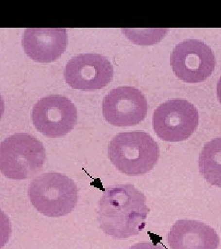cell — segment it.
<instances>
[{"mask_svg": "<svg viewBox=\"0 0 221 249\" xmlns=\"http://www.w3.org/2000/svg\"><path fill=\"white\" fill-rule=\"evenodd\" d=\"M149 211L140 190L133 185H119L105 189L99 203L98 221L106 234L125 239L143 231Z\"/></svg>", "mask_w": 221, "mask_h": 249, "instance_id": "6da1fadb", "label": "cell"}, {"mask_svg": "<svg viewBox=\"0 0 221 249\" xmlns=\"http://www.w3.org/2000/svg\"><path fill=\"white\" fill-rule=\"evenodd\" d=\"M4 110H5V104H4V101H3L2 96L0 95V119H1V117H2L3 114H4Z\"/></svg>", "mask_w": 221, "mask_h": 249, "instance_id": "2e32d148", "label": "cell"}, {"mask_svg": "<svg viewBox=\"0 0 221 249\" xmlns=\"http://www.w3.org/2000/svg\"><path fill=\"white\" fill-rule=\"evenodd\" d=\"M68 36L63 28H28L22 44L27 55L36 62H53L65 52Z\"/></svg>", "mask_w": 221, "mask_h": 249, "instance_id": "30bf717a", "label": "cell"}, {"mask_svg": "<svg viewBox=\"0 0 221 249\" xmlns=\"http://www.w3.org/2000/svg\"><path fill=\"white\" fill-rule=\"evenodd\" d=\"M198 123L196 107L184 99H171L161 104L152 117L153 128L159 139L171 142L189 139Z\"/></svg>", "mask_w": 221, "mask_h": 249, "instance_id": "5b68a950", "label": "cell"}, {"mask_svg": "<svg viewBox=\"0 0 221 249\" xmlns=\"http://www.w3.org/2000/svg\"><path fill=\"white\" fill-rule=\"evenodd\" d=\"M32 119L36 129L51 138L63 137L74 128L78 111L70 100L61 95L40 99L33 108Z\"/></svg>", "mask_w": 221, "mask_h": 249, "instance_id": "52a82bcc", "label": "cell"}, {"mask_svg": "<svg viewBox=\"0 0 221 249\" xmlns=\"http://www.w3.org/2000/svg\"><path fill=\"white\" fill-rule=\"evenodd\" d=\"M198 166L208 183L221 187V138H216L204 146L199 155Z\"/></svg>", "mask_w": 221, "mask_h": 249, "instance_id": "7c38bea8", "label": "cell"}, {"mask_svg": "<svg viewBox=\"0 0 221 249\" xmlns=\"http://www.w3.org/2000/svg\"><path fill=\"white\" fill-rule=\"evenodd\" d=\"M11 235V224L8 215L0 209V249L7 245Z\"/></svg>", "mask_w": 221, "mask_h": 249, "instance_id": "4fadbf2b", "label": "cell"}, {"mask_svg": "<svg viewBox=\"0 0 221 249\" xmlns=\"http://www.w3.org/2000/svg\"><path fill=\"white\" fill-rule=\"evenodd\" d=\"M171 249H217L220 238L215 229L195 220H179L167 236Z\"/></svg>", "mask_w": 221, "mask_h": 249, "instance_id": "8fae6325", "label": "cell"}, {"mask_svg": "<svg viewBox=\"0 0 221 249\" xmlns=\"http://www.w3.org/2000/svg\"><path fill=\"white\" fill-rule=\"evenodd\" d=\"M148 112V102L141 91L132 86L112 89L102 102V114L110 124L131 126L139 124Z\"/></svg>", "mask_w": 221, "mask_h": 249, "instance_id": "9c48e42d", "label": "cell"}, {"mask_svg": "<svg viewBox=\"0 0 221 249\" xmlns=\"http://www.w3.org/2000/svg\"><path fill=\"white\" fill-rule=\"evenodd\" d=\"M114 76V68L106 57L97 53H82L68 62L64 77L73 89L95 90L108 85Z\"/></svg>", "mask_w": 221, "mask_h": 249, "instance_id": "ba28073f", "label": "cell"}, {"mask_svg": "<svg viewBox=\"0 0 221 249\" xmlns=\"http://www.w3.org/2000/svg\"><path fill=\"white\" fill-rule=\"evenodd\" d=\"M44 160V146L33 135L14 134L0 143V171L9 179L34 177L42 170Z\"/></svg>", "mask_w": 221, "mask_h": 249, "instance_id": "277c9868", "label": "cell"}, {"mask_svg": "<svg viewBox=\"0 0 221 249\" xmlns=\"http://www.w3.org/2000/svg\"><path fill=\"white\" fill-rule=\"evenodd\" d=\"M217 94H218V98L220 100L221 104V77L217 84Z\"/></svg>", "mask_w": 221, "mask_h": 249, "instance_id": "9a60e30c", "label": "cell"}, {"mask_svg": "<svg viewBox=\"0 0 221 249\" xmlns=\"http://www.w3.org/2000/svg\"><path fill=\"white\" fill-rule=\"evenodd\" d=\"M129 249H165L163 247L153 244L151 242H141L132 246Z\"/></svg>", "mask_w": 221, "mask_h": 249, "instance_id": "5bb4252c", "label": "cell"}, {"mask_svg": "<svg viewBox=\"0 0 221 249\" xmlns=\"http://www.w3.org/2000/svg\"><path fill=\"white\" fill-rule=\"evenodd\" d=\"M170 65L178 79L197 83L211 76L216 59L212 49L206 44L198 40H186L174 47Z\"/></svg>", "mask_w": 221, "mask_h": 249, "instance_id": "8992f818", "label": "cell"}, {"mask_svg": "<svg viewBox=\"0 0 221 249\" xmlns=\"http://www.w3.org/2000/svg\"><path fill=\"white\" fill-rule=\"evenodd\" d=\"M108 154L112 163L120 172L127 176H139L155 167L159 160V148L147 132H122L111 141Z\"/></svg>", "mask_w": 221, "mask_h": 249, "instance_id": "7a4b0ae2", "label": "cell"}, {"mask_svg": "<svg viewBox=\"0 0 221 249\" xmlns=\"http://www.w3.org/2000/svg\"><path fill=\"white\" fill-rule=\"evenodd\" d=\"M28 196L36 210L47 217H63L75 209L78 187L71 178L59 173H45L34 178Z\"/></svg>", "mask_w": 221, "mask_h": 249, "instance_id": "3957f363", "label": "cell"}]
</instances>
